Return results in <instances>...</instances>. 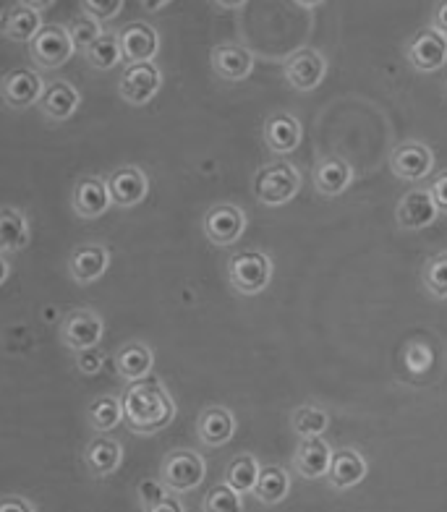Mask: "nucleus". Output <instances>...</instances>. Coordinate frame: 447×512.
Segmentation results:
<instances>
[{
  "label": "nucleus",
  "instance_id": "20",
  "mask_svg": "<svg viewBox=\"0 0 447 512\" xmlns=\"http://www.w3.org/2000/svg\"><path fill=\"white\" fill-rule=\"evenodd\" d=\"M366 471H369V463H366L364 455L359 450H353V447H343V450H335V455H332L327 484L335 492H348V489L359 486L366 479Z\"/></svg>",
  "mask_w": 447,
  "mask_h": 512
},
{
  "label": "nucleus",
  "instance_id": "13",
  "mask_svg": "<svg viewBox=\"0 0 447 512\" xmlns=\"http://www.w3.org/2000/svg\"><path fill=\"white\" fill-rule=\"evenodd\" d=\"M48 3H11L3 11L0 32L11 42H32L42 32V8Z\"/></svg>",
  "mask_w": 447,
  "mask_h": 512
},
{
  "label": "nucleus",
  "instance_id": "6",
  "mask_svg": "<svg viewBox=\"0 0 447 512\" xmlns=\"http://www.w3.org/2000/svg\"><path fill=\"white\" fill-rule=\"evenodd\" d=\"M105 337V322L95 309L68 311L61 322V340L68 351L82 353L89 348H100Z\"/></svg>",
  "mask_w": 447,
  "mask_h": 512
},
{
  "label": "nucleus",
  "instance_id": "15",
  "mask_svg": "<svg viewBox=\"0 0 447 512\" xmlns=\"http://www.w3.org/2000/svg\"><path fill=\"white\" fill-rule=\"evenodd\" d=\"M71 207L82 220H97L113 207L110 199L108 178L100 176H84L76 181L74 194H71Z\"/></svg>",
  "mask_w": 447,
  "mask_h": 512
},
{
  "label": "nucleus",
  "instance_id": "26",
  "mask_svg": "<svg viewBox=\"0 0 447 512\" xmlns=\"http://www.w3.org/2000/svg\"><path fill=\"white\" fill-rule=\"evenodd\" d=\"M113 364H116L118 377L123 382L136 384L142 382V379L152 377V366H155V353L149 348L147 343H139V340H131L116 353L113 358Z\"/></svg>",
  "mask_w": 447,
  "mask_h": 512
},
{
  "label": "nucleus",
  "instance_id": "8",
  "mask_svg": "<svg viewBox=\"0 0 447 512\" xmlns=\"http://www.w3.org/2000/svg\"><path fill=\"white\" fill-rule=\"evenodd\" d=\"M285 81L291 84L296 92H312L322 84L327 74V61L325 55L314 48H301L293 55L285 58L283 66Z\"/></svg>",
  "mask_w": 447,
  "mask_h": 512
},
{
  "label": "nucleus",
  "instance_id": "25",
  "mask_svg": "<svg viewBox=\"0 0 447 512\" xmlns=\"http://www.w3.org/2000/svg\"><path fill=\"white\" fill-rule=\"evenodd\" d=\"M236 434V416L223 405L204 408L197 418V437L204 447L228 445Z\"/></svg>",
  "mask_w": 447,
  "mask_h": 512
},
{
  "label": "nucleus",
  "instance_id": "38",
  "mask_svg": "<svg viewBox=\"0 0 447 512\" xmlns=\"http://www.w3.org/2000/svg\"><path fill=\"white\" fill-rule=\"evenodd\" d=\"M136 494H139V505H142V510L147 512L168 497V489H165V484L160 479H144L136 486Z\"/></svg>",
  "mask_w": 447,
  "mask_h": 512
},
{
  "label": "nucleus",
  "instance_id": "42",
  "mask_svg": "<svg viewBox=\"0 0 447 512\" xmlns=\"http://www.w3.org/2000/svg\"><path fill=\"white\" fill-rule=\"evenodd\" d=\"M0 512H34V505L27 497H16V494H8L0 502Z\"/></svg>",
  "mask_w": 447,
  "mask_h": 512
},
{
  "label": "nucleus",
  "instance_id": "14",
  "mask_svg": "<svg viewBox=\"0 0 447 512\" xmlns=\"http://www.w3.org/2000/svg\"><path fill=\"white\" fill-rule=\"evenodd\" d=\"M118 40H121L123 61L129 66L152 63V58L160 50V34L152 24H144V21H131L123 29H118Z\"/></svg>",
  "mask_w": 447,
  "mask_h": 512
},
{
  "label": "nucleus",
  "instance_id": "28",
  "mask_svg": "<svg viewBox=\"0 0 447 512\" xmlns=\"http://www.w3.org/2000/svg\"><path fill=\"white\" fill-rule=\"evenodd\" d=\"M29 243V223L27 215L16 207L0 209V249L3 254L27 249Z\"/></svg>",
  "mask_w": 447,
  "mask_h": 512
},
{
  "label": "nucleus",
  "instance_id": "10",
  "mask_svg": "<svg viewBox=\"0 0 447 512\" xmlns=\"http://www.w3.org/2000/svg\"><path fill=\"white\" fill-rule=\"evenodd\" d=\"M163 87V74L155 63H136V66H126L121 81H118V95L129 105H147L152 97Z\"/></svg>",
  "mask_w": 447,
  "mask_h": 512
},
{
  "label": "nucleus",
  "instance_id": "12",
  "mask_svg": "<svg viewBox=\"0 0 447 512\" xmlns=\"http://www.w3.org/2000/svg\"><path fill=\"white\" fill-rule=\"evenodd\" d=\"M390 170L400 181H424L434 170V152L424 142H403L390 152Z\"/></svg>",
  "mask_w": 447,
  "mask_h": 512
},
{
  "label": "nucleus",
  "instance_id": "30",
  "mask_svg": "<svg viewBox=\"0 0 447 512\" xmlns=\"http://www.w3.org/2000/svg\"><path fill=\"white\" fill-rule=\"evenodd\" d=\"M259 473H262V465L254 455L244 452V455H238L228 463L225 468V479L223 484H228L231 489H236L238 494H254L257 489V481H259Z\"/></svg>",
  "mask_w": 447,
  "mask_h": 512
},
{
  "label": "nucleus",
  "instance_id": "40",
  "mask_svg": "<svg viewBox=\"0 0 447 512\" xmlns=\"http://www.w3.org/2000/svg\"><path fill=\"white\" fill-rule=\"evenodd\" d=\"M102 366H105V356H102L100 348H89V351L76 353V371L84 374V377H95V374H100Z\"/></svg>",
  "mask_w": 447,
  "mask_h": 512
},
{
  "label": "nucleus",
  "instance_id": "37",
  "mask_svg": "<svg viewBox=\"0 0 447 512\" xmlns=\"http://www.w3.org/2000/svg\"><path fill=\"white\" fill-rule=\"evenodd\" d=\"M403 364L411 374L421 377L434 366V351L427 343H408L406 353H403Z\"/></svg>",
  "mask_w": 447,
  "mask_h": 512
},
{
  "label": "nucleus",
  "instance_id": "31",
  "mask_svg": "<svg viewBox=\"0 0 447 512\" xmlns=\"http://www.w3.org/2000/svg\"><path fill=\"white\" fill-rule=\"evenodd\" d=\"M87 421L97 434L113 432L123 421V400L113 398V395H102V398L92 400L87 411Z\"/></svg>",
  "mask_w": 447,
  "mask_h": 512
},
{
  "label": "nucleus",
  "instance_id": "29",
  "mask_svg": "<svg viewBox=\"0 0 447 512\" xmlns=\"http://www.w3.org/2000/svg\"><path fill=\"white\" fill-rule=\"evenodd\" d=\"M291 492V476L285 471L283 465H265L262 473H259L257 489H254V497L262 505H280Z\"/></svg>",
  "mask_w": 447,
  "mask_h": 512
},
{
  "label": "nucleus",
  "instance_id": "46",
  "mask_svg": "<svg viewBox=\"0 0 447 512\" xmlns=\"http://www.w3.org/2000/svg\"><path fill=\"white\" fill-rule=\"evenodd\" d=\"M144 8H152V11H155V8H163L165 6V0H160V3H142Z\"/></svg>",
  "mask_w": 447,
  "mask_h": 512
},
{
  "label": "nucleus",
  "instance_id": "5",
  "mask_svg": "<svg viewBox=\"0 0 447 512\" xmlns=\"http://www.w3.org/2000/svg\"><path fill=\"white\" fill-rule=\"evenodd\" d=\"M74 50V40L68 34V27H61V24H45L42 32L29 42V58L40 71L61 68L63 63L71 61Z\"/></svg>",
  "mask_w": 447,
  "mask_h": 512
},
{
  "label": "nucleus",
  "instance_id": "36",
  "mask_svg": "<svg viewBox=\"0 0 447 512\" xmlns=\"http://www.w3.org/2000/svg\"><path fill=\"white\" fill-rule=\"evenodd\" d=\"M68 34H71V40H74V48L87 53V50L92 48V45H95L105 32H102V24L95 19V16L82 14L68 24Z\"/></svg>",
  "mask_w": 447,
  "mask_h": 512
},
{
  "label": "nucleus",
  "instance_id": "24",
  "mask_svg": "<svg viewBox=\"0 0 447 512\" xmlns=\"http://www.w3.org/2000/svg\"><path fill=\"white\" fill-rule=\"evenodd\" d=\"M212 71L223 81H244L254 71V53L236 42H223L212 50Z\"/></svg>",
  "mask_w": 447,
  "mask_h": 512
},
{
  "label": "nucleus",
  "instance_id": "41",
  "mask_svg": "<svg viewBox=\"0 0 447 512\" xmlns=\"http://www.w3.org/2000/svg\"><path fill=\"white\" fill-rule=\"evenodd\" d=\"M429 194H432L434 204L440 209V215H447V170L434 178L432 186H429Z\"/></svg>",
  "mask_w": 447,
  "mask_h": 512
},
{
  "label": "nucleus",
  "instance_id": "17",
  "mask_svg": "<svg viewBox=\"0 0 447 512\" xmlns=\"http://www.w3.org/2000/svg\"><path fill=\"white\" fill-rule=\"evenodd\" d=\"M332 455L335 450L330 447V442H325L322 437L314 439H301L293 452V471L306 481L327 479L332 465Z\"/></svg>",
  "mask_w": 447,
  "mask_h": 512
},
{
  "label": "nucleus",
  "instance_id": "3",
  "mask_svg": "<svg viewBox=\"0 0 447 512\" xmlns=\"http://www.w3.org/2000/svg\"><path fill=\"white\" fill-rule=\"evenodd\" d=\"M272 272H275V264L265 251H238L228 259V280H231V288L241 296L262 293L270 285Z\"/></svg>",
  "mask_w": 447,
  "mask_h": 512
},
{
  "label": "nucleus",
  "instance_id": "19",
  "mask_svg": "<svg viewBox=\"0 0 447 512\" xmlns=\"http://www.w3.org/2000/svg\"><path fill=\"white\" fill-rule=\"evenodd\" d=\"M110 267V249L105 243H84L68 259V275L79 285H89L100 280Z\"/></svg>",
  "mask_w": 447,
  "mask_h": 512
},
{
  "label": "nucleus",
  "instance_id": "43",
  "mask_svg": "<svg viewBox=\"0 0 447 512\" xmlns=\"http://www.w3.org/2000/svg\"><path fill=\"white\" fill-rule=\"evenodd\" d=\"M432 29L447 37V3H437L432 14Z\"/></svg>",
  "mask_w": 447,
  "mask_h": 512
},
{
  "label": "nucleus",
  "instance_id": "45",
  "mask_svg": "<svg viewBox=\"0 0 447 512\" xmlns=\"http://www.w3.org/2000/svg\"><path fill=\"white\" fill-rule=\"evenodd\" d=\"M0 264H3V272H0V283H6V280H8V272H11V267H8L6 254H3V259H0Z\"/></svg>",
  "mask_w": 447,
  "mask_h": 512
},
{
  "label": "nucleus",
  "instance_id": "16",
  "mask_svg": "<svg viewBox=\"0 0 447 512\" xmlns=\"http://www.w3.org/2000/svg\"><path fill=\"white\" fill-rule=\"evenodd\" d=\"M108 189L113 204L121 209H131L142 204L149 194V178L136 165H123L108 176Z\"/></svg>",
  "mask_w": 447,
  "mask_h": 512
},
{
  "label": "nucleus",
  "instance_id": "21",
  "mask_svg": "<svg viewBox=\"0 0 447 512\" xmlns=\"http://www.w3.org/2000/svg\"><path fill=\"white\" fill-rule=\"evenodd\" d=\"M301 121L291 113H272L262 126V139L272 155H291L301 144Z\"/></svg>",
  "mask_w": 447,
  "mask_h": 512
},
{
  "label": "nucleus",
  "instance_id": "44",
  "mask_svg": "<svg viewBox=\"0 0 447 512\" xmlns=\"http://www.w3.org/2000/svg\"><path fill=\"white\" fill-rule=\"evenodd\" d=\"M147 512H186V510H183L178 494H168V497H165L160 505H155L152 510H147Z\"/></svg>",
  "mask_w": 447,
  "mask_h": 512
},
{
  "label": "nucleus",
  "instance_id": "9",
  "mask_svg": "<svg viewBox=\"0 0 447 512\" xmlns=\"http://www.w3.org/2000/svg\"><path fill=\"white\" fill-rule=\"evenodd\" d=\"M406 58L419 74H434L447 63V37L434 32L432 27L421 29L406 45Z\"/></svg>",
  "mask_w": 447,
  "mask_h": 512
},
{
  "label": "nucleus",
  "instance_id": "1",
  "mask_svg": "<svg viewBox=\"0 0 447 512\" xmlns=\"http://www.w3.org/2000/svg\"><path fill=\"white\" fill-rule=\"evenodd\" d=\"M123 421L134 434H157L176 418V400L163 379L149 377L129 384L123 395Z\"/></svg>",
  "mask_w": 447,
  "mask_h": 512
},
{
  "label": "nucleus",
  "instance_id": "2",
  "mask_svg": "<svg viewBox=\"0 0 447 512\" xmlns=\"http://www.w3.org/2000/svg\"><path fill=\"white\" fill-rule=\"evenodd\" d=\"M301 170L288 160L267 162L254 176V199L265 207H280L288 204L301 191Z\"/></svg>",
  "mask_w": 447,
  "mask_h": 512
},
{
  "label": "nucleus",
  "instance_id": "4",
  "mask_svg": "<svg viewBox=\"0 0 447 512\" xmlns=\"http://www.w3.org/2000/svg\"><path fill=\"white\" fill-rule=\"evenodd\" d=\"M207 476V463L194 450H173L160 463V481L170 494L194 492Z\"/></svg>",
  "mask_w": 447,
  "mask_h": 512
},
{
  "label": "nucleus",
  "instance_id": "33",
  "mask_svg": "<svg viewBox=\"0 0 447 512\" xmlns=\"http://www.w3.org/2000/svg\"><path fill=\"white\" fill-rule=\"evenodd\" d=\"M84 55H87V63L92 68H100V71H110V68H116L118 63L123 61L121 40H118V34L105 32Z\"/></svg>",
  "mask_w": 447,
  "mask_h": 512
},
{
  "label": "nucleus",
  "instance_id": "35",
  "mask_svg": "<svg viewBox=\"0 0 447 512\" xmlns=\"http://www.w3.org/2000/svg\"><path fill=\"white\" fill-rule=\"evenodd\" d=\"M202 512H244V494L228 484L212 486L202 499Z\"/></svg>",
  "mask_w": 447,
  "mask_h": 512
},
{
  "label": "nucleus",
  "instance_id": "32",
  "mask_svg": "<svg viewBox=\"0 0 447 512\" xmlns=\"http://www.w3.org/2000/svg\"><path fill=\"white\" fill-rule=\"evenodd\" d=\"M291 426L293 432L298 434V439L322 437V434L327 432V426H330V413H327L322 405H298L291 416Z\"/></svg>",
  "mask_w": 447,
  "mask_h": 512
},
{
  "label": "nucleus",
  "instance_id": "23",
  "mask_svg": "<svg viewBox=\"0 0 447 512\" xmlns=\"http://www.w3.org/2000/svg\"><path fill=\"white\" fill-rule=\"evenodd\" d=\"M84 465L95 479H108L123 465V445L108 434L95 437L84 447Z\"/></svg>",
  "mask_w": 447,
  "mask_h": 512
},
{
  "label": "nucleus",
  "instance_id": "7",
  "mask_svg": "<svg viewBox=\"0 0 447 512\" xmlns=\"http://www.w3.org/2000/svg\"><path fill=\"white\" fill-rule=\"evenodd\" d=\"M202 230L215 246H231L246 233V212L238 204H215L207 209Z\"/></svg>",
  "mask_w": 447,
  "mask_h": 512
},
{
  "label": "nucleus",
  "instance_id": "11",
  "mask_svg": "<svg viewBox=\"0 0 447 512\" xmlns=\"http://www.w3.org/2000/svg\"><path fill=\"white\" fill-rule=\"evenodd\" d=\"M45 81L37 71L32 68H14L8 71L6 79H3V87H0V95L8 108L24 110L32 108V105H40L42 95H45Z\"/></svg>",
  "mask_w": 447,
  "mask_h": 512
},
{
  "label": "nucleus",
  "instance_id": "39",
  "mask_svg": "<svg viewBox=\"0 0 447 512\" xmlns=\"http://www.w3.org/2000/svg\"><path fill=\"white\" fill-rule=\"evenodd\" d=\"M84 14L95 16L97 21H113L118 14H121L123 0H108V3H102V0H84L82 3Z\"/></svg>",
  "mask_w": 447,
  "mask_h": 512
},
{
  "label": "nucleus",
  "instance_id": "34",
  "mask_svg": "<svg viewBox=\"0 0 447 512\" xmlns=\"http://www.w3.org/2000/svg\"><path fill=\"white\" fill-rule=\"evenodd\" d=\"M421 283H424L429 296L445 301L447 298V251L429 256L427 264H424V270H421Z\"/></svg>",
  "mask_w": 447,
  "mask_h": 512
},
{
  "label": "nucleus",
  "instance_id": "22",
  "mask_svg": "<svg viewBox=\"0 0 447 512\" xmlns=\"http://www.w3.org/2000/svg\"><path fill=\"white\" fill-rule=\"evenodd\" d=\"M82 105V95L79 89L66 79H55L45 87V95L40 100V113L48 118L50 123H63L79 110Z\"/></svg>",
  "mask_w": 447,
  "mask_h": 512
},
{
  "label": "nucleus",
  "instance_id": "18",
  "mask_svg": "<svg viewBox=\"0 0 447 512\" xmlns=\"http://www.w3.org/2000/svg\"><path fill=\"white\" fill-rule=\"evenodd\" d=\"M440 209L434 204L429 189L419 186V189H411L403 194V199L398 202L395 209V220H398V228L403 230H424L437 220Z\"/></svg>",
  "mask_w": 447,
  "mask_h": 512
},
{
  "label": "nucleus",
  "instance_id": "27",
  "mask_svg": "<svg viewBox=\"0 0 447 512\" xmlns=\"http://www.w3.org/2000/svg\"><path fill=\"white\" fill-rule=\"evenodd\" d=\"M351 181L353 170L343 157H322L314 165V189L322 196H340Z\"/></svg>",
  "mask_w": 447,
  "mask_h": 512
}]
</instances>
